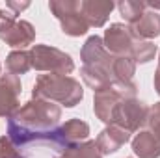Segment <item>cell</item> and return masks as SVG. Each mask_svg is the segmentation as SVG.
I'll return each mask as SVG.
<instances>
[{
	"label": "cell",
	"mask_w": 160,
	"mask_h": 158,
	"mask_svg": "<svg viewBox=\"0 0 160 158\" xmlns=\"http://www.w3.org/2000/svg\"><path fill=\"white\" fill-rule=\"evenodd\" d=\"M60 158H102V155L99 153L95 141H82L75 147L65 149Z\"/></svg>",
	"instance_id": "ffe728a7"
},
{
	"label": "cell",
	"mask_w": 160,
	"mask_h": 158,
	"mask_svg": "<svg viewBox=\"0 0 160 158\" xmlns=\"http://www.w3.org/2000/svg\"><path fill=\"white\" fill-rule=\"evenodd\" d=\"M6 67L11 75L19 77V75H26L32 69V58L30 52L26 50H13L8 54L6 58Z\"/></svg>",
	"instance_id": "e0dca14e"
},
{
	"label": "cell",
	"mask_w": 160,
	"mask_h": 158,
	"mask_svg": "<svg viewBox=\"0 0 160 158\" xmlns=\"http://www.w3.org/2000/svg\"><path fill=\"white\" fill-rule=\"evenodd\" d=\"M21 78L8 73L0 77V117H9L19 110L21 95Z\"/></svg>",
	"instance_id": "8fae6325"
},
{
	"label": "cell",
	"mask_w": 160,
	"mask_h": 158,
	"mask_svg": "<svg viewBox=\"0 0 160 158\" xmlns=\"http://www.w3.org/2000/svg\"><path fill=\"white\" fill-rule=\"evenodd\" d=\"M89 136V125L82 119H69L63 125H60L50 138V143L58 149H69L82 141H86Z\"/></svg>",
	"instance_id": "9c48e42d"
},
{
	"label": "cell",
	"mask_w": 160,
	"mask_h": 158,
	"mask_svg": "<svg viewBox=\"0 0 160 158\" xmlns=\"http://www.w3.org/2000/svg\"><path fill=\"white\" fill-rule=\"evenodd\" d=\"M32 95L34 99H45L50 102H58L65 108H75L84 99V89L78 80L73 77L48 73L36 78Z\"/></svg>",
	"instance_id": "7a4b0ae2"
},
{
	"label": "cell",
	"mask_w": 160,
	"mask_h": 158,
	"mask_svg": "<svg viewBox=\"0 0 160 158\" xmlns=\"http://www.w3.org/2000/svg\"><path fill=\"white\" fill-rule=\"evenodd\" d=\"M155 54H157V45L155 43L138 39L132 47L130 58L134 60V63H147V62H151L155 58Z\"/></svg>",
	"instance_id": "44dd1931"
},
{
	"label": "cell",
	"mask_w": 160,
	"mask_h": 158,
	"mask_svg": "<svg viewBox=\"0 0 160 158\" xmlns=\"http://www.w3.org/2000/svg\"><path fill=\"white\" fill-rule=\"evenodd\" d=\"M153 84H155V91L160 95V56H158V67H157V73H155V80H153Z\"/></svg>",
	"instance_id": "d4e9b609"
},
{
	"label": "cell",
	"mask_w": 160,
	"mask_h": 158,
	"mask_svg": "<svg viewBox=\"0 0 160 158\" xmlns=\"http://www.w3.org/2000/svg\"><path fill=\"white\" fill-rule=\"evenodd\" d=\"M80 75H82V80L86 82V86L93 89V93H95V91H101V89H104V87H108V86L116 80L110 73H106V71H102V69H97V67H89V65H82Z\"/></svg>",
	"instance_id": "2e32d148"
},
{
	"label": "cell",
	"mask_w": 160,
	"mask_h": 158,
	"mask_svg": "<svg viewBox=\"0 0 160 158\" xmlns=\"http://www.w3.org/2000/svg\"><path fill=\"white\" fill-rule=\"evenodd\" d=\"M149 108L138 101V99H123L119 104L116 106L110 125H118L125 128L127 132H140V128L145 125Z\"/></svg>",
	"instance_id": "52a82bcc"
},
{
	"label": "cell",
	"mask_w": 160,
	"mask_h": 158,
	"mask_svg": "<svg viewBox=\"0 0 160 158\" xmlns=\"http://www.w3.org/2000/svg\"><path fill=\"white\" fill-rule=\"evenodd\" d=\"M136 41H138V37L132 32V26L123 24V22L110 24L108 30L104 32V37H102L106 50L112 56H130Z\"/></svg>",
	"instance_id": "ba28073f"
},
{
	"label": "cell",
	"mask_w": 160,
	"mask_h": 158,
	"mask_svg": "<svg viewBox=\"0 0 160 158\" xmlns=\"http://www.w3.org/2000/svg\"><path fill=\"white\" fill-rule=\"evenodd\" d=\"M145 126L147 130L160 141V102L153 104L147 112V119H145Z\"/></svg>",
	"instance_id": "7402d4cb"
},
{
	"label": "cell",
	"mask_w": 160,
	"mask_h": 158,
	"mask_svg": "<svg viewBox=\"0 0 160 158\" xmlns=\"http://www.w3.org/2000/svg\"><path fill=\"white\" fill-rule=\"evenodd\" d=\"M78 0H50L48 9L50 13L60 21L62 32L71 37H80L89 30V24L86 22L82 11H80Z\"/></svg>",
	"instance_id": "8992f818"
},
{
	"label": "cell",
	"mask_w": 160,
	"mask_h": 158,
	"mask_svg": "<svg viewBox=\"0 0 160 158\" xmlns=\"http://www.w3.org/2000/svg\"><path fill=\"white\" fill-rule=\"evenodd\" d=\"M6 7H8L9 11H13L15 15H19L21 11H24V9L30 7V2H15V0H8V2H6Z\"/></svg>",
	"instance_id": "cb8c5ba5"
},
{
	"label": "cell",
	"mask_w": 160,
	"mask_h": 158,
	"mask_svg": "<svg viewBox=\"0 0 160 158\" xmlns=\"http://www.w3.org/2000/svg\"><path fill=\"white\" fill-rule=\"evenodd\" d=\"M0 158H22V155L15 149V145L9 141L8 136L0 138Z\"/></svg>",
	"instance_id": "603a6c76"
},
{
	"label": "cell",
	"mask_w": 160,
	"mask_h": 158,
	"mask_svg": "<svg viewBox=\"0 0 160 158\" xmlns=\"http://www.w3.org/2000/svg\"><path fill=\"white\" fill-rule=\"evenodd\" d=\"M30 58H32V69L36 71H45V73H52V75H69L75 71V62L73 58L54 47L48 45H34L30 50Z\"/></svg>",
	"instance_id": "277c9868"
},
{
	"label": "cell",
	"mask_w": 160,
	"mask_h": 158,
	"mask_svg": "<svg viewBox=\"0 0 160 158\" xmlns=\"http://www.w3.org/2000/svg\"><path fill=\"white\" fill-rule=\"evenodd\" d=\"M128 140H130V132H127L125 128H121L118 125H108L104 130H101L95 143L101 155H114Z\"/></svg>",
	"instance_id": "7c38bea8"
},
{
	"label": "cell",
	"mask_w": 160,
	"mask_h": 158,
	"mask_svg": "<svg viewBox=\"0 0 160 158\" xmlns=\"http://www.w3.org/2000/svg\"><path fill=\"white\" fill-rule=\"evenodd\" d=\"M0 39L8 47L22 50L36 41V28L28 21H17L9 9H0Z\"/></svg>",
	"instance_id": "5b68a950"
},
{
	"label": "cell",
	"mask_w": 160,
	"mask_h": 158,
	"mask_svg": "<svg viewBox=\"0 0 160 158\" xmlns=\"http://www.w3.org/2000/svg\"><path fill=\"white\" fill-rule=\"evenodd\" d=\"M136 73V63L130 56H116L112 65V75L119 82H132Z\"/></svg>",
	"instance_id": "d6986e66"
},
{
	"label": "cell",
	"mask_w": 160,
	"mask_h": 158,
	"mask_svg": "<svg viewBox=\"0 0 160 158\" xmlns=\"http://www.w3.org/2000/svg\"><path fill=\"white\" fill-rule=\"evenodd\" d=\"M116 7V4L110 0H84L80 4V11L86 19V22L89 24V28H101L104 26V22L108 21L112 9Z\"/></svg>",
	"instance_id": "4fadbf2b"
},
{
	"label": "cell",
	"mask_w": 160,
	"mask_h": 158,
	"mask_svg": "<svg viewBox=\"0 0 160 158\" xmlns=\"http://www.w3.org/2000/svg\"><path fill=\"white\" fill-rule=\"evenodd\" d=\"M0 77H2V65H0Z\"/></svg>",
	"instance_id": "484cf974"
},
{
	"label": "cell",
	"mask_w": 160,
	"mask_h": 158,
	"mask_svg": "<svg viewBox=\"0 0 160 158\" xmlns=\"http://www.w3.org/2000/svg\"><path fill=\"white\" fill-rule=\"evenodd\" d=\"M62 108L45 99H32L8 117V138L13 145L30 141H50L52 132L60 126Z\"/></svg>",
	"instance_id": "6da1fadb"
},
{
	"label": "cell",
	"mask_w": 160,
	"mask_h": 158,
	"mask_svg": "<svg viewBox=\"0 0 160 158\" xmlns=\"http://www.w3.org/2000/svg\"><path fill=\"white\" fill-rule=\"evenodd\" d=\"M80 58H82L84 65L97 67V69H102V71L112 75V65H114L116 56H112L106 50V47L102 43V37H99V36L88 37L86 43H84V47H82V50H80Z\"/></svg>",
	"instance_id": "30bf717a"
},
{
	"label": "cell",
	"mask_w": 160,
	"mask_h": 158,
	"mask_svg": "<svg viewBox=\"0 0 160 158\" xmlns=\"http://www.w3.org/2000/svg\"><path fill=\"white\" fill-rule=\"evenodd\" d=\"M132 151L140 158H158L160 156V141L149 132L140 130L132 138Z\"/></svg>",
	"instance_id": "5bb4252c"
},
{
	"label": "cell",
	"mask_w": 160,
	"mask_h": 158,
	"mask_svg": "<svg viewBox=\"0 0 160 158\" xmlns=\"http://www.w3.org/2000/svg\"><path fill=\"white\" fill-rule=\"evenodd\" d=\"M132 32L136 34L138 39L149 41L160 36V15L153 9H147L142 19L132 26Z\"/></svg>",
	"instance_id": "9a60e30c"
},
{
	"label": "cell",
	"mask_w": 160,
	"mask_h": 158,
	"mask_svg": "<svg viewBox=\"0 0 160 158\" xmlns=\"http://www.w3.org/2000/svg\"><path fill=\"white\" fill-rule=\"evenodd\" d=\"M118 9H119L121 17L128 22V26H134L142 19V15L147 11V4L138 2V0H121L118 4Z\"/></svg>",
	"instance_id": "ac0fdd59"
},
{
	"label": "cell",
	"mask_w": 160,
	"mask_h": 158,
	"mask_svg": "<svg viewBox=\"0 0 160 158\" xmlns=\"http://www.w3.org/2000/svg\"><path fill=\"white\" fill-rule=\"evenodd\" d=\"M136 93H138V86L134 82L114 80L108 87L93 93V112L102 123L110 125L116 106L123 99H136Z\"/></svg>",
	"instance_id": "3957f363"
}]
</instances>
